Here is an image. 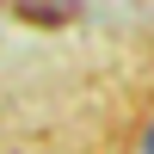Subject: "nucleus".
I'll return each mask as SVG.
<instances>
[{
  "label": "nucleus",
  "mask_w": 154,
  "mask_h": 154,
  "mask_svg": "<svg viewBox=\"0 0 154 154\" xmlns=\"http://www.w3.org/2000/svg\"><path fill=\"white\" fill-rule=\"evenodd\" d=\"M148 154H154V136H148Z\"/></svg>",
  "instance_id": "f257e3e1"
}]
</instances>
